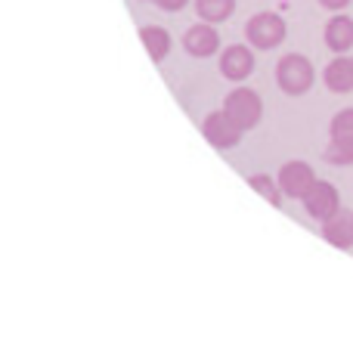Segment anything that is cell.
Returning <instances> with one entry per match:
<instances>
[{
	"label": "cell",
	"instance_id": "obj_1",
	"mask_svg": "<svg viewBox=\"0 0 353 353\" xmlns=\"http://www.w3.org/2000/svg\"><path fill=\"white\" fill-rule=\"evenodd\" d=\"M276 84L288 97H304L313 84H316V68L307 56L301 53H285L276 62Z\"/></svg>",
	"mask_w": 353,
	"mask_h": 353
},
{
	"label": "cell",
	"instance_id": "obj_2",
	"mask_svg": "<svg viewBox=\"0 0 353 353\" xmlns=\"http://www.w3.org/2000/svg\"><path fill=\"white\" fill-rule=\"evenodd\" d=\"M288 34V25L279 12H254L245 25V41L254 50H276Z\"/></svg>",
	"mask_w": 353,
	"mask_h": 353
},
{
	"label": "cell",
	"instance_id": "obj_3",
	"mask_svg": "<svg viewBox=\"0 0 353 353\" xmlns=\"http://www.w3.org/2000/svg\"><path fill=\"white\" fill-rule=\"evenodd\" d=\"M223 112L242 130H254L263 118V103L254 90H248V87H236V90L223 99Z\"/></svg>",
	"mask_w": 353,
	"mask_h": 353
},
{
	"label": "cell",
	"instance_id": "obj_4",
	"mask_svg": "<svg viewBox=\"0 0 353 353\" xmlns=\"http://www.w3.org/2000/svg\"><path fill=\"white\" fill-rule=\"evenodd\" d=\"M201 134H205V140L211 143L214 149H236L239 143H242L245 130L239 128V124L232 121V118L226 115L223 109H220V112H211V115L205 118V124H201Z\"/></svg>",
	"mask_w": 353,
	"mask_h": 353
},
{
	"label": "cell",
	"instance_id": "obj_5",
	"mask_svg": "<svg viewBox=\"0 0 353 353\" xmlns=\"http://www.w3.org/2000/svg\"><path fill=\"white\" fill-rule=\"evenodd\" d=\"M276 183H279L282 195H288V199H304L307 189L316 183V171H313L307 161H285V165L279 168V176H276Z\"/></svg>",
	"mask_w": 353,
	"mask_h": 353
},
{
	"label": "cell",
	"instance_id": "obj_6",
	"mask_svg": "<svg viewBox=\"0 0 353 353\" xmlns=\"http://www.w3.org/2000/svg\"><path fill=\"white\" fill-rule=\"evenodd\" d=\"M301 201H304L307 214H310L313 220H325L329 214H335L338 208H341V192H338V186H332L329 180H319L316 176V183L307 189V195Z\"/></svg>",
	"mask_w": 353,
	"mask_h": 353
},
{
	"label": "cell",
	"instance_id": "obj_7",
	"mask_svg": "<svg viewBox=\"0 0 353 353\" xmlns=\"http://www.w3.org/2000/svg\"><path fill=\"white\" fill-rule=\"evenodd\" d=\"M251 72H254V47L232 43V47H226L223 53H220V74H223L226 81L242 84V81L251 78Z\"/></svg>",
	"mask_w": 353,
	"mask_h": 353
},
{
	"label": "cell",
	"instance_id": "obj_8",
	"mask_svg": "<svg viewBox=\"0 0 353 353\" xmlns=\"http://www.w3.org/2000/svg\"><path fill=\"white\" fill-rule=\"evenodd\" d=\"M323 223V239L332 245V248H341V251H350L353 248V211L347 208H338L335 214H329Z\"/></svg>",
	"mask_w": 353,
	"mask_h": 353
},
{
	"label": "cell",
	"instance_id": "obj_9",
	"mask_svg": "<svg viewBox=\"0 0 353 353\" xmlns=\"http://www.w3.org/2000/svg\"><path fill=\"white\" fill-rule=\"evenodd\" d=\"M183 50H186L189 56H195V59H208V56H214V53L220 50V34H217V28H214L211 22L192 25V28L183 34Z\"/></svg>",
	"mask_w": 353,
	"mask_h": 353
},
{
	"label": "cell",
	"instance_id": "obj_10",
	"mask_svg": "<svg viewBox=\"0 0 353 353\" xmlns=\"http://www.w3.org/2000/svg\"><path fill=\"white\" fill-rule=\"evenodd\" d=\"M323 81L332 93H350L353 90V59L347 53H338L335 59L325 65Z\"/></svg>",
	"mask_w": 353,
	"mask_h": 353
},
{
	"label": "cell",
	"instance_id": "obj_11",
	"mask_svg": "<svg viewBox=\"0 0 353 353\" xmlns=\"http://www.w3.org/2000/svg\"><path fill=\"white\" fill-rule=\"evenodd\" d=\"M323 41L332 53H347L353 50V19L350 16H332L323 31Z\"/></svg>",
	"mask_w": 353,
	"mask_h": 353
},
{
	"label": "cell",
	"instance_id": "obj_12",
	"mask_svg": "<svg viewBox=\"0 0 353 353\" xmlns=\"http://www.w3.org/2000/svg\"><path fill=\"white\" fill-rule=\"evenodd\" d=\"M140 41L155 62H161L168 53H171V34H168L161 25H146V28L140 31Z\"/></svg>",
	"mask_w": 353,
	"mask_h": 353
},
{
	"label": "cell",
	"instance_id": "obj_13",
	"mask_svg": "<svg viewBox=\"0 0 353 353\" xmlns=\"http://www.w3.org/2000/svg\"><path fill=\"white\" fill-rule=\"evenodd\" d=\"M236 10V0H195V12H199L201 22H226Z\"/></svg>",
	"mask_w": 353,
	"mask_h": 353
},
{
	"label": "cell",
	"instance_id": "obj_14",
	"mask_svg": "<svg viewBox=\"0 0 353 353\" xmlns=\"http://www.w3.org/2000/svg\"><path fill=\"white\" fill-rule=\"evenodd\" d=\"M325 161L338 168H350L353 165V137H329Z\"/></svg>",
	"mask_w": 353,
	"mask_h": 353
},
{
	"label": "cell",
	"instance_id": "obj_15",
	"mask_svg": "<svg viewBox=\"0 0 353 353\" xmlns=\"http://www.w3.org/2000/svg\"><path fill=\"white\" fill-rule=\"evenodd\" d=\"M248 186L254 189V192H261L273 208H282V189H279V183H276L273 176H267V174L248 176Z\"/></svg>",
	"mask_w": 353,
	"mask_h": 353
},
{
	"label": "cell",
	"instance_id": "obj_16",
	"mask_svg": "<svg viewBox=\"0 0 353 353\" xmlns=\"http://www.w3.org/2000/svg\"><path fill=\"white\" fill-rule=\"evenodd\" d=\"M329 137H353V109H341L338 115H332Z\"/></svg>",
	"mask_w": 353,
	"mask_h": 353
},
{
	"label": "cell",
	"instance_id": "obj_17",
	"mask_svg": "<svg viewBox=\"0 0 353 353\" xmlns=\"http://www.w3.org/2000/svg\"><path fill=\"white\" fill-rule=\"evenodd\" d=\"M155 3H159L161 10H165V12H180L183 6L189 3V0H155Z\"/></svg>",
	"mask_w": 353,
	"mask_h": 353
},
{
	"label": "cell",
	"instance_id": "obj_18",
	"mask_svg": "<svg viewBox=\"0 0 353 353\" xmlns=\"http://www.w3.org/2000/svg\"><path fill=\"white\" fill-rule=\"evenodd\" d=\"M319 6H325V10H332V12H341L350 6V0H319Z\"/></svg>",
	"mask_w": 353,
	"mask_h": 353
}]
</instances>
